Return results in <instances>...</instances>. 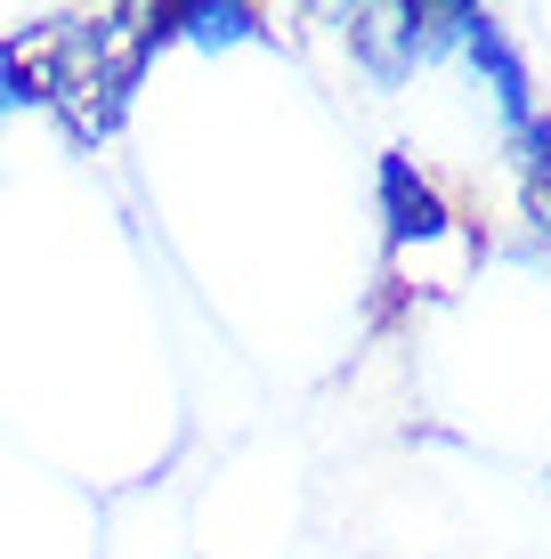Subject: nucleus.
<instances>
[{
	"instance_id": "1",
	"label": "nucleus",
	"mask_w": 551,
	"mask_h": 559,
	"mask_svg": "<svg viewBox=\"0 0 551 559\" xmlns=\"http://www.w3.org/2000/svg\"><path fill=\"white\" fill-rule=\"evenodd\" d=\"M333 25L349 33V57L373 90H406L439 57V9L430 0H357V9H333Z\"/></svg>"
},
{
	"instance_id": "2",
	"label": "nucleus",
	"mask_w": 551,
	"mask_h": 559,
	"mask_svg": "<svg viewBox=\"0 0 551 559\" xmlns=\"http://www.w3.org/2000/svg\"><path fill=\"white\" fill-rule=\"evenodd\" d=\"M439 57H463V66L487 82L503 139L536 122V82H527V57L511 49V33H503L487 9H470V0H446V9H439Z\"/></svg>"
},
{
	"instance_id": "3",
	"label": "nucleus",
	"mask_w": 551,
	"mask_h": 559,
	"mask_svg": "<svg viewBox=\"0 0 551 559\" xmlns=\"http://www.w3.org/2000/svg\"><path fill=\"white\" fill-rule=\"evenodd\" d=\"M373 179H382V243H390V260H422V252H454V243H463L454 203L414 170V154L390 146Z\"/></svg>"
},
{
	"instance_id": "4",
	"label": "nucleus",
	"mask_w": 551,
	"mask_h": 559,
	"mask_svg": "<svg viewBox=\"0 0 551 559\" xmlns=\"http://www.w3.org/2000/svg\"><path fill=\"white\" fill-rule=\"evenodd\" d=\"M170 33L219 57V49H236V41H260V33H268V16L243 9V0H203V9H170Z\"/></svg>"
},
{
	"instance_id": "5",
	"label": "nucleus",
	"mask_w": 551,
	"mask_h": 559,
	"mask_svg": "<svg viewBox=\"0 0 551 559\" xmlns=\"http://www.w3.org/2000/svg\"><path fill=\"white\" fill-rule=\"evenodd\" d=\"M25 106H41V82L25 73V57L0 41V114H25Z\"/></svg>"
},
{
	"instance_id": "6",
	"label": "nucleus",
	"mask_w": 551,
	"mask_h": 559,
	"mask_svg": "<svg viewBox=\"0 0 551 559\" xmlns=\"http://www.w3.org/2000/svg\"><path fill=\"white\" fill-rule=\"evenodd\" d=\"M527 219H536V236H543V252H551V179L527 187Z\"/></svg>"
}]
</instances>
